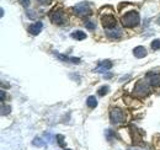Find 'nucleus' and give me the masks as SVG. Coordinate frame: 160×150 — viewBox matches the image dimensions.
Here are the masks:
<instances>
[{
	"label": "nucleus",
	"instance_id": "9b49d317",
	"mask_svg": "<svg viewBox=\"0 0 160 150\" xmlns=\"http://www.w3.org/2000/svg\"><path fill=\"white\" fill-rule=\"evenodd\" d=\"M133 54L137 58H144V57L147 56V49L143 46H138V47H136L133 49Z\"/></svg>",
	"mask_w": 160,
	"mask_h": 150
},
{
	"label": "nucleus",
	"instance_id": "423d86ee",
	"mask_svg": "<svg viewBox=\"0 0 160 150\" xmlns=\"http://www.w3.org/2000/svg\"><path fill=\"white\" fill-rule=\"evenodd\" d=\"M101 23H102V26H103L105 28L110 30V28L116 27L117 21L115 19V16H112V15H105V16L101 18Z\"/></svg>",
	"mask_w": 160,
	"mask_h": 150
},
{
	"label": "nucleus",
	"instance_id": "2eb2a0df",
	"mask_svg": "<svg viewBox=\"0 0 160 150\" xmlns=\"http://www.w3.org/2000/svg\"><path fill=\"white\" fill-rule=\"evenodd\" d=\"M32 144H33L35 147H37V148H42V147H44V145H46V142H44V140H42L41 138H35V139H33V142H32Z\"/></svg>",
	"mask_w": 160,
	"mask_h": 150
},
{
	"label": "nucleus",
	"instance_id": "aec40b11",
	"mask_svg": "<svg viewBox=\"0 0 160 150\" xmlns=\"http://www.w3.org/2000/svg\"><path fill=\"white\" fill-rule=\"evenodd\" d=\"M85 27L89 28V30H94V28H95V22L88 21V22H85Z\"/></svg>",
	"mask_w": 160,
	"mask_h": 150
},
{
	"label": "nucleus",
	"instance_id": "ddd939ff",
	"mask_svg": "<svg viewBox=\"0 0 160 150\" xmlns=\"http://www.w3.org/2000/svg\"><path fill=\"white\" fill-rule=\"evenodd\" d=\"M72 37L74 38V39H78V41H81V39H85L86 38V33L85 32H82V31H74L73 33H72Z\"/></svg>",
	"mask_w": 160,
	"mask_h": 150
},
{
	"label": "nucleus",
	"instance_id": "0eeeda50",
	"mask_svg": "<svg viewBox=\"0 0 160 150\" xmlns=\"http://www.w3.org/2000/svg\"><path fill=\"white\" fill-rule=\"evenodd\" d=\"M147 81L149 82V85H152L154 88H159L160 73H149V74H147Z\"/></svg>",
	"mask_w": 160,
	"mask_h": 150
},
{
	"label": "nucleus",
	"instance_id": "5701e85b",
	"mask_svg": "<svg viewBox=\"0 0 160 150\" xmlns=\"http://www.w3.org/2000/svg\"><path fill=\"white\" fill-rule=\"evenodd\" d=\"M4 98H5V92L1 91V101H4Z\"/></svg>",
	"mask_w": 160,
	"mask_h": 150
},
{
	"label": "nucleus",
	"instance_id": "6e6552de",
	"mask_svg": "<svg viewBox=\"0 0 160 150\" xmlns=\"http://www.w3.org/2000/svg\"><path fill=\"white\" fill-rule=\"evenodd\" d=\"M112 65L113 64H112L111 60H102V62H100L99 67L96 69H94V72H96V73H106L107 70H110L112 68Z\"/></svg>",
	"mask_w": 160,
	"mask_h": 150
},
{
	"label": "nucleus",
	"instance_id": "a211bd4d",
	"mask_svg": "<svg viewBox=\"0 0 160 150\" xmlns=\"http://www.w3.org/2000/svg\"><path fill=\"white\" fill-rule=\"evenodd\" d=\"M56 139H57V142H58V144H59L62 148H65V144H64V137L63 135H60V134H58L57 137H56Z\"/></svg>",
	"mask_w": 160,
	"mask_h": 150
},
{
	"label": "nucleus",
	"instance_id": "39448f33",
	"mask_svg": "<svg viewBox=\"0 0 160 150\" xmlns=\"http://www.w3.org/2000/svg\"><path fill=\"white\" fill-rule=\"evenodd\" d=\"M49 19L53 23H57V25H62L65 22V16L62 10H53L49 15Z\"/></svg>",
	"mask_w": 160,
	"mask_h": 150
},
{
	"label": "nucleus",
	"instance_id": "f3484780",
	"mask_svg": "<svg viewBox=\"0 0 160 150\" xmlns=\"http://www.w3.org/2000/svg\"><path fill=\"white\" fill-rule=\"evenodd\" d=\"M152 48H153L154 51L160 49V39H154V41L152 42Z\"/></svg>",
	"mask_w": 160,
	"mask_h": 150
},
{
	"label": "nucleus",
	"instance_id": "4be33fe9",
	"mask_svg": "<svg viewBox=\"0 0 160 150\" xmlns=\"http://www.w3.org/2000/svg\"><path fill=\"white\" fill-rule=\"evenodd\" d=\"M21 2V5L22 6H28V4H30V0H19Z\"/></svg>",
	"mask_w": 160,
	"mask_h": 150
},
{
	"label": "nucleus",
	"instance_id": "f8f14e48",
	"mask_svg": "<svg viewBox=\"0 0 160 150\" xmlns=\"http://www.w3.org/2000/svg\"><path fill=\"white\" fill-rule=\"evenodd\" d=\"M86 105L90 107V108H95L98 106V100L95 96H89L88 100H86Z\"/></svg>",
	"mask_w": 160,
	"mask_h": 150
},
{
	"label": "nucleus",
	"instance_id": "1a4fd4ad",
	"mask_svg": "<svg viewBox=\"0 0 160 150\" xmlns=\"http://www.w3.org/2000/svg\"><path fill=\"white\" fill-rule=\"evenodd\" d=\"M42 28H43L42 22H36V23H32V25L28 26V32H30L31 35L37 36V35H40V32L42 31Z\"/></svg>",
	"mask_w": 160,
	"mask_h": 150
},
{
	"label": "nucleus",
	"instance_id": "6ab92c4d",
	"mask_svg": "<svg viewBox=\"0 0 160 150\" xmlns=\"http://www.w3.org/2000/svg\"><path fill=\"white\" fill-rule=\"evenodd\" d=\"M1 110H2V112H1V114H2V116L9 114V112H10V107H9V106H6V107H5V106H4V103L1 105Z\"/></svg>",
	"mask_w": 160,
	"mask_h": 150
},
{
	"label": "nucleus",
	"instance_id": "9d476101",
	"mask_svg": "<svg viewBox=\"0 0 160 150\" xmlns=\"http://www.w3.org/2000/svg\"><path fill=\"white\" fill-rule=\"evenodd\" d=\"M54 56H57L60 60H65V62H70V63H75V64H79L80 63V58H74V57H67V56H62L59 53L54 52Z\"/></svg>",
	"mask_w": 160,
	"mask_h": 150
},
{
	"label": "nucleus",
	"instance_id": "412c9836",
	"mask_svg": "<svg viewBox=\"0 0 160 150\" xmlns=\"http://www.w3.org/2000/svg\"><path fill=\"white\" fill-rule=\"evenodd\" d=\"M41 5H49L52 2V0H37Z\"/></svg>",
	"mask_w": 160,
	"mask_h": 150
},
{
	"label": "nucleus",
	"instance_id": "f257e3e1",
	"mask_svg": "<svg viewBox=\"0 0 160 150\" xmlns=\"http://www.w3.org/2000/svg\"><path fill=\"white\" fill-rule=\"evenodd\" d=\"M122 25L124 27H128V28H132V27H136L139 25L140 16L137 11H129L127 12L124 16H122Z\"/></svg>",
	"mask_w": 160,
	"mask_h": 150
},
{
	"label": "nucleus",
	"instance_id": "b1692460",
	"mask_svg": "<svg viewBox=\"0 0 160 150\" xmlns=\"http://www.w3.org/2000/svg\"><path fill=\"white\" fill-rule=\"evenodd\" d=\"M67 150H69V149H67Z\"/></svg>",
	"mask_w": 160,
	"mask_h": 150
},
{
	"label": "nucleus",
	"instance_id": "dca6fc26",
	"mask_svg": "<svg viewBox=\"0 0 160 150\" xmlns=\"http://www.w3.org/2000/svg\"><path fill=\"white\" fill-rule=\"evenodd\" d=\"M108 90H110V88L106 85V86H101L100 89H99V92L98 94L100 95V96H103V95H106L108 92Z\"/></svg>",
	"mask_w": 160,
	"mask_h": 150
},
{
	"label": "nucleus",
	"instance_id": "f03ea898",
	"mask_svg": "<svg viewBox=\"0 0 160 150\" xmlns=\"http://www.w3.org/2000/svg\"><path fill=\"white\" fill-rule=\"evenodd\" d=\"M73 10H74V14H77V15H79V16H89V15H91V12H92L91 6H90L89 2H86V1L77 4V5L73 8Z\"/></svg>",
	"mask_w": 160,
	"mask_h": 150
},
{
	"label": "nucleus",
	"instance_id": "20e7f679",
	"mask_svg": "<svg viewBox=\"0 0 160 150\" xmlns=\"http://www.w3.org/2000/svg\"><path fill=\"white\" fill-rule=\"evenodd\" d=\"M110 119L115 124L122 123V122H124V112L121 108H111V111H110Z\"/></svg>",
	"mask_w": 160,
	"mask_h": 150
},
{
	"label": "nucleus",
	"instance_id": "7ed1b4c3",
	"mask_svg": "<svg viewBox=\"0 0 160 150\" xmlns=\"http://www.w3.org/2000/svg\"><path fill=\"white\" fill-rule=\"evenodd\" d=\"M148 84H149V82H147V81H144V80H139V81L136 84V86H134V94L137 95V96H139V97L147 96V95L149 94V91H150Z\"/></svg>",
	"mask_w": 160,
	"mask_h": 150
},
{
	"label": "nucleus",
	"instance_id": "4468645a",
	"mask_svg": "<svg viewBox=\"0 0 160 150\" xmlns=\"http://www.w3.org/2000/svg\"><path fill=\"white\" fill-rule=\"evenodd\" d=\"M106 35L110 38H120L121 37V31L120 30H115V31H107Z\"/></svg>",
	"mask_w": 160,
	"mask_h": 150
}]
</instances>
